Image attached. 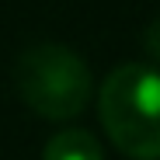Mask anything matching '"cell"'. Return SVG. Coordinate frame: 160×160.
Listing matches in <instances>:
<instances>
[{
    "label": "cell",
    "instance_id": "6da1fadb",
    "mask_svg": "<svg viewBox=\"0 0 160 160\" xmlns=\"http://www.w3.org/2000/svg\"><path fill=\"white\" fill-rule=\"evenodd\" d=\"M104 132L132 160H160V73L129 63L108 73L98 98Z\"/></svg>",
    "mask_w": 160,
    "mask_h": 160
},
{
    "label": "cell",
    "instance_id": "7a4b0ae2",
    "mask_svg": "<svg viewBox=\"0 0 160 160\" xmlns=\"http://www.w3.org/2000/svg\"><path fill=\"white\" fill-rule=\"evenodd\" d=\"M14 84L32 112L52 122L77 118L91 101V70L66 45H32L14 66Z\"/></svg>",
    "mask_w": 160,
    "mask_h": 160
},
{
    "label": "cell",
    "instance_id": "3957f363",
    "mask_svg": "<svg viewBox=\"0 0 160 160\" xmlns=\"http://www.w3.org/2000/svg\"><path fill=\"white\" fill-rule=\"evenodd\" d=\"M42 160H101V146L91 132L84 129H66L59 136H52Z\"/></svg>",
    "mask_w": 160,
    "mask_h": 160
},
{
    "label": "cell",
    "instance_id": "277c9868",
    "mask_svg": "<svg viewBox=\"0 0 160 160\" xmlns=\"http://www.w3.org/2000/svg\"><path fill=\"white\" fill-rule=\"evenodd\" d=\"M143 42H146V52H150V56L160 63V18H157L150 28H146V38H143Z\"/></svg>",
    "mask_w": 160,
    "mask_h": 160
}]
</instances>
